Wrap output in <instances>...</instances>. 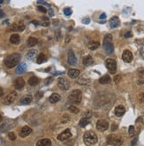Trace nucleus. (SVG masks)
<instances>
[{"mask_svg": "<svg viewBox=\"0 0 144 146\" xmlns=\"http://www.w3.org/2000/svg\"><path fill=\"white\" fill-rule=\"evenodd\" d=\"M20 60V55L19 53H12L5 58V64L6 67L8 68H13L19 64Z\"/></svg>", "mask_w": 144, "mask_h": 146, "instance_id": "1", "label": "nucleus"}, {"mask_svg": "<svg viewBox=\"0 0 144 146\" xmlns=\"http://www.w3.org/2000/svg\"><path fill=\"white\" fill-rule=\"evenodd\" d=\"M83 141L87 146H92L97 143L98 139L96 135L93 131H87L83 136Z\"/></svg>", "mask_w": 144, "mask_h": 146, "instance_id": "2", "label": "nucleus"}, {"mask_svg": "<svg viewBox=\"0 0 144 146\" xmlns=\"http://www.w3.org/2000/svg\"><path fill=\"white\" fill-rule=\"evenodd\" d=\"M103 49L107 54H111L113 52L112 36L110 34H107L103 38Z\"/></svg>", "mask_w": 144, "mask_h": 146, "instance_id": "3", "label": "nucleus"}, {"mask_svg": "<svg viewBox=\"0 0 144 146\" xmlns=\"http://www.w3.org/2000/svg\"><path fill=\"white\" fill-rule=\"evenodd\" d=\"M81 98H82V92L80 90H72L70 94H69L68 99L72 104L77 105L81 102Z\"/></svg>", "mask_w": 144, "mask_h": 146, "instance_id": "4", "label": "nucleus"}, {"mask_svg": "<svg viewBox=\"0 0 144 146\" xmlns=\"http://www.w3.org/2000/svg\"><path fill=\"white\" fill-rule=\"evenodd\" d=\"M105 66L110 73H115L117 71V62L113 58H107L105 60Z\"/></svg>", "mask_w": 144, "mask_h": 146, "instance_id": "5", "label": "nucleus"}, {"mask_svg": "<svg viewBox=\"0 0 144 146\" xmlns=\"http://www.w3.org/2000/svg\"><path fill=\"white\" fill-rule=\"evenodd\" d=\"M108 144H111L113 146H121L123 144V140L119 136L110 135V136H108Z\"/></svg>", "mask_w": 144, "mask_h": 146, "instance_id": "6", "label": "nucleus"}, {"mask_svg": "<svg viewBox=\"0 0 144 146\" xmlns=\"http://www.w3.org/2000/svg\"><path fill=\"white\" fill-rule=\"evenodd\" d=\"M16 97H17V93L15 92V91H12V92H10L9 94H7L4 97L2 102L4 105H11L12 103L14 102Z\"/></svg>", "mask_w": 144, "mask_h": 146, "instance_id": "7", "label": "nucleus"}, {"mask_svg": "<svg viewBox=\"0 0 144 146\" xmlns=\"http://www.w3.org/2000/svg\"><path fill=\"white\" fill-rule=\"evenodd\" d=\"M72 137V132L70 129H66V130H64L63 132H61L60 134L58 136V140L61 142H65L66 140H68Z\"/></svg>", "mask_w": 144, "mask_h": 146, "instance_id": "8", "label": "nucleus"}, {"mask_svg": "<svg viewBox=\"0 0 144 146\" xmlns=\"http://www.w3.org/2000/svg\"><path fill=\"white\" fill-rule=\"evenodd\" d=\"M109 128V122L105 119H99L96 122V128L101 132L106 131Z\"/></svg>", "mask_w": 144, "mask_h": 146, "instance_id": "9", "label": "nucleus"}, {"mask_svg": "<svg viewBox=\"0 0 144 146\" xmlns=\"http://www.w3.org/2000/svg\"><path fill=\"white\" fill-rule=\"evenodd\" d=\"M58 85L62 90H67L69 89V82L66 78H59L58 81Z\"/></svg>", "mask_w": 144, "mask_h": 146, "instance_id": "10", "label": "nucleus"}, {"mask_svg": "<svg viewBox=\"0 0 144 146\" xmlns=\"http://www.w3.org/2000/svg\"><path fill=\"white\" fill-rule=\"evenodd\" d=\"M25 29V25L22 22H15L10 26V30L12 31H23Z\"/></svg>", "mask_w": 144, "mask_h": 146, "instance_id": "11", "label": "nucleus"}, {"mask_svg": "<svg viewBox=\"0 0 144 146\" xmlns=\"http://www.w3.org/2000/svg\"><path fill=\"white\" fill-rule=\"evenodd\" d=\"M67 60H68V63L70 65H76L77 64V58H76L75 54L73 52V50H69L68 54H67Z\"/></svg>", "mask_w": 144, "mask_h": 146, "instance_id": "12", "label": "nucleus"}, {"mask_svg": "<svg viewBox=\"0 0 144 146\" xmlns=\"http://www.w3.org/2000/svg\"><path fill=\"white\" fill-rule=\"evenodd\" d=\"M31 133H32L31 128H29L28 126H24L21 129H20V136L22 137V138H24V137H27V136H29Z\"/></svg>", "mask_w": 144, "mask_h": 146, "instance_id": "13", "label": "nucleus"}, {"mask_svg": "<svg viewBox=\"0 0 144 146\" xmlns=\"http://www.w3.org/2000/svg\"><path fill=\"white\" fill-rule=\"evenodd\" d=\"M122 58L125 62L130 63L133 60V53L130 51H128V50H126V51H124V52L122 54Z\"/></svg>", "mask_w": 144, "mask_h": 146, "instance_id": "14", "label": "nucleus"}, {"mask_svg": "<svg viewBox=\"0 0 144 146\" xmlns=\"http://www.w3.org/2000/svg\"><path fill=\"white\" fill-rule=\"evenodd\" d=\"M25 86V81L22 78H17L14 81V88L16 90H20L21 89H23Z\"/></svg>", "mask_w": 144, "mask_h": 146, "instance_id": "15", "label": "nucleus"}, {"mask_svg": "<svg viewBox=\"0 0 144 146\" xmlns=\"http://www.w3.org/2000/svg\"><path fill=\"white\" fill-rule=\"evenodd\" d=\"M125 112H126V109H125V107L123 105H118L114 110V113L117 117L123 116L125 114Z\"/></svg>", "mask_w": 144, "mask_h": 146, "instance_id": "16", "label": "nucleus"}, {"mask_svg": "<svg viewBox=\"0 0 144 146\" xmlns=\"http://www.w3.org/2000/svg\"><path fill=\"white\" fill-rule=\"evenodd\" d=\"M36 56H37V51L32 49V50H29V51H27V55H26V58H27L28 60H34V58H36Z\"/></svg>", "mask_w": 144, "mask_h": 146, "instance_id": "17", "label": "nucleus"}, {"mask_svg": "<svg viewBox=\"0 0 144 146\" xmlns=\"http://www.w3.org/2000/svg\"><path fill=\"white\" fill-rule=\"evenodd\" d=\"M26 70H27V65H26V63H20L16 67V71L15 72H16L17 74H22L23 73H25Z\"/></svg>", "mask_w": 144, "mask_h": 146, "instance_id": "18", "label": "nucleus"}, {"mask_svg": "<svg viewBox=\"0 0 144 146\" xmlns=\"http://www.w3.org/2000/svg\"><path fill=\"white\" fill-rule=\"evenodd\" d=\"M109 22H110V26L111 28H115V27H119V24H120L119 19L118 17H116V16H114V17L111 18Z\"/></svg>", "mask_w": 144, "mask_h": 146, "instance_id": "19", "label": "nucleus"}, {"mask_svg": "<svg viewBox=\"0 0 144 146\" xmlns=\"http://www.w3.org/2000/svg\"><path fill=\"white\" fill-rule=\"evenodd\" d=\"M36 146H51V141L48 138L41 139L36 143Z\"/></svg>", "mask_w": 144, "mask_h": 146, "instance_id": "20", "label": "nucleus"}, {"mask_svg": "<svg viewBox=\"0 0 144 146\" xmlns=\"http://www.w3.org/2000/svg\"><path fill=\"white\" fill-rule=\"evenodd\" d=\"M40 82V79L36 76H32L28 79V84L32 87H34V86L38 85Z\"/></svg>", "mask_w": 144, "mask_h": 146, "instance_id": "21", "label": "nucleus"}, {"mask_svg": "<svg viewBox=\"0 0 144 146\" xmlns=\"http://www.w3.org/2000/svg\"><path fill=\"white\" fill-rule=\"evenodd\" d=\"M80 75V70L78 69H70L68 71V76L72 79H75Z\"/></svg>", "mask_w": 144, "mask_h": 146, "instance_id": "22", "label": "nucleus"}, {"mask_svg": "<svg viewBox=\"0 0 144 146\" xmlns=\"http://www.w3.org/2000/svg\"><path fill=\"white\" fill-rule=\"evenodd\" d=\"M20 42V37L18 34H13L10 37V43L12 44H19Z\"/></svg>", "mask_w": 144, "mask_h": 146, "instance_id": "23", "label": "nucleus"}, {"mask_svg": "<svg viewBox=\"0 0 144 146\" xmlns=\"http://www.w3.org/2000/svg\"><path fill=\"white\" fill-rule=\"evenodd\" d=\"M60 100V96L59 95V94H57V93H53L51 97H49V101L51 104H56V103H58Z\"/></svg>", "mask_w": 144, "mask_h": 146, "instance_id": "24", "label": "nucleus"}, {"mask_svg": "<svg viewBox=\"0 0 144 146\" xmlns=\"http://www.w3.org/2000/svg\"><path fill=\"white\" fill-rule=\"evenodd\" d=\"M93 63H94V60H93V58L90 55H87V56L84 58V59H83V64H84L86 66H91Z\"/></svg>", "mask_w": 144, "mask_h": 146, "instance_id": "25", "label": "nucleus"}, {"mask_svg": "<svg viewBox=\"0 0 144 146\" xmlns=\"http://www.w3.org/2000/svg\"><path fill=\"white\" fill-rule=\"evenodd\" d=\"M37 43H38V40L35 37H29L27 41V45L28 47H34V45H36Z\"/></svg>", "mask_w": 144, "mask_h": 146, "instance_id": "26", "label": "nucleus"}, {"mask_svg": "<svg viewBox=\"0 0 144 146\" xmlns=\"http://www.w3.org/2000/svg\"><path fill=\"white\" fill-rule=\"evenodd\" d=\"M99 45H100V44H99L98 42L92 41V42H89V43H88V47L89 48V50H91V51H95V50H96V49L99 47Z\"/></svg>", "mask_w": 144, "mask_h": 146, "instance_id": "27", "label": "nucleus"}, {"mask_svg": "<svg viewBox=\"0 0 144 146\" xmlns=\"http://www.w3.org/2000/svg\"><path fill=\"white\" fill-rule=\"evenodd\" d=\"M110 75H108V74H105V75L102 76V77L99 79V82L101 84H106V83H110Z\"/></svg>", "mask_w": 144, "mask_h": 146, "instance_id": "28", "label": "nucleus"}, {"mask_svg": "<svg viewBox=\"0 0 144 146\" xmlns=\"http://www.w3.org/2000/svg\"><path fill=\"white\" fill-rule=\"evenodd\" d=\"M20 102L22 105H28L32 102V97L30 96H25V97H21Z\"/></svg>", "mask_w": 144, "mask_h": 146, "instance_id": "29", "label": "nucleus"}, {"mask_svg": "<svg viewBox=\"0 0 144 146\" xmlns=\"http://www.w3.org/2000/svg\"><path fill=\"white\" fill-rule=\"evenodd\" d=\"M46 60H47V57L45 56V54H43V53H40L39 56L37 57V58H36L37 64L43 63V62H45Z\"/></svg>", "mask_w": 144, "mask_h": 146, "instance_id": "30", "label": "nucleus"}, {"mask_svg": "<svg viewBox=\"0 0 144 146\" xmlns=\"http://www.w3.org/2000/svg\"><path fill=\"white\" fill-rule=\"evenodd\" d=\"M89 122H90L89 119L83 118V119H81V120H80V123H79V125H80V127H81V128H85L87 125L89 124Z\"/></svg>", "mask_w": 144, "mask_h": 146, "instance_id": "31", "label": "nucleus"}, {"mask_svg": "<svg viewBox=\"0 0 144 146\" xmlns=\"http://www.w3.org/2000/svg\"><path fill=\"white\" fill-rule=\"evenodd\" d=\"M68 110H69V112H71L72 113H75V114L79 113V112H80V110H79L76 106H74V105H71V106H69Z\"/></svg>", "mask_w": 144, "mask_h": 146, "instance_id": "32", "label": "nucleus"}, {"mask_svg": "<svg viewBox=\"0 0 144 146\" xmlns=\"http://www.w3.org/2000/svg\"><path fill=\"white\" fill-rule=\"evenodd\" d=\"M70 120V117L68 116V114H64L63 116L61 117V119H60V122L61 123H66V122H68Z\"/></svg>", "mask_w": 144, "mask_h": 146, "instance_id": "33", "label": "nucleus"}, {"mask_svg": "<svg viewBox=\"0 0 144 146\" xmlns=\"http://www.w3.org/2000/svg\"><path fill=\"white\" fill-rule=\"evenodd\" d=\"M8 137H9V139H10L11 141H14V140H16V135H15L13 132H10V133L8 134Z\"/></svg>", "mask_w": 144, "mask_h": 146, "instance_id": "34", "label": "nucleus"}, {"mask_svg": "<svg viewBox=\"0 0 144 146\" xmlns=\"http://www.w3.org/2000/svg\"><path fill=\"white\" fill-rule=\"evenodd\" d=\"M72 10L70 8H66V9H64V13L66 15V16H70L72 14Z\"/></svg>", "mask_w": 144, "mask_h": 146, "instance_id": "35", "label": "nucleus"}, {"mask_svg": "<svg viewBox=\"0 0 144 146\" xmlns=\"http://www.w3.org/2000/svg\"><path fill=\"white\" fill-rule=\"evenodd\" d=\"M88 82H89L88 80H84V79H82V78H81V80H79L77 82L80 83V84H81V85H85V84H87Z\"/></svg>", "mask_w": 144, "mask_h": 146, "instance_id": "36", "label": "nucleus"}, {"mask_svg": "<svg viewBox=\"0 0 144 146\" xmlns=\"http://www.w3.org/2000/svg\"><path fill=\"white\" fill-rule=\"evenodd\" d=\"M128 133H129L130 136H133L134 133V126H130L129 129H128Z\"/></svg>", "mask_w": 144, "mask_h": 146, "instance_id": "37", "label": "nucleus"}, {"mask_svg": "<svg viewBox=\"0 0 144 146\" xmlns=\"http://www.w3.org/2000/svg\"><path fill=\"white\" fill-rule=\"evenodd\" d=\"M56 39L57 41H60V39H61V33L59 30L56 32Z\"/></svg>", "mask_w": 144, "mask_h": 146, "instance_id": "38", "label": "nucleus"}, {"mask_svg": "<svg viewBox=\"0 0 144 146\" xmlns=\"http://www.w3.org/2000/svg\"><path fill=\"white\" fill-rule=\"evenodd\" d=\"M52 80H53V78L52 77H48L46 79V80L44 81V83H45V84H47V85H48V84H49V83H51L52 82Z\"/></svg>", "mask_w": 144, "mask_h": 146, "instance_id": "39", "label": "nucleus"}, {"mask_svg": "<svg viewBox=\"0 0 144 146\" xmlns=\"http://www.w3.org/2000/svg\"><path fill=\"white\" fill-rule=\"evenodd\" d=\"M139 101L141 103H144V93H141L139 95Z\"/></svg>", "mask_w": 144, "mask_h": 146, "instance_id": "40", "label": "nucleus"}, {"mask_svg": "<svg viewBox=\"0 0 144 146\" xmlns=\"http://www.w3.org/2000/svg\"><path fill=\"white\" fill-rule=\"evenodd\" d=\"M37 9H38V11H40V12H44V13H45V12H47V10L45 9L43 6H41V5H40V6H38V7H37Z\"/></svg>", "mask_w": 144, "mask_h": 146, "instance_id": "41", "label": "nucleus"}, {"mask_svg": "<svg viewBox=\"0 0 144 146\" xmlns=\"http://www.w3.org/2000/svg\"><path fill=\"white\" fill-rule=\"evenodd\" d=\"M132 36H133V34H132V32L131 31H128L125 34V37H126V38H129V37H131Z\"/></svg>", "mask_w": 144, "mask_h": 146, "instance_id": "42", "label": "nucleus"}, {"mask_svg": "<svg viewBox=\"0 0 144 146\" xmlns=\"http://www.w3.org/2000/svg\"><path fill=\"white\" fill-rule=\"evenodd\" d=\"M89 21H90V19H89V18H84V19H82V22L84 24H88Z\"/></svg>", "mask_w": 144, "mask_h": 146, "instance_id": "43", "label": "nucleus"}, {"mask_svg": "<svg viewBox=\"0 0 144 146\" xmlns=\"http://www.w3.org/2000/svg\"><path fill=\"white\" fill-rule=\"evenodd\" d=\"M117 129H118V125H116V124L111 125V130H112V131H116Z\"/></svg>", "mask_w": 144, "mask_h": 146, "instance_id": "44", "label": "nucleus"}, {"mask_svg": "<svg viewBox=\"0 0 144 146\" xmlns=\"http://www.w3.org/2000/svg\"><path fill=\"white\" fill-rule=\"evenodd\" d=\"M48 13H49V16H51V17H52L54 15V12L52 11V9H51V8H50V10L48 11Z\"/></svg>", "mask_w": 144, "mask_h": 146, "instance_id": "45", "label": "nucleus"}, {"mask_svg": "<svg viewBox=\"0 0 144 146\" xmlns=\"http://www.w3.org/2000/svg\"><path fill=\"white\" fill-rule=\"evenodd\" d=\"M120 78H121V76L120 75H117L116 77H115V82L116 83H119V82Z\"/></svg>", "mask_w": 144, "mask_h": 146, "instance_id": "46", "label": "nucleus"}, {"mask_svg": "<svg viewBox=\"0 0 144 146\" xmlns=\"http://www.w3.org/2000/svg\"><path fill=\"white\" fill-rule=\"evenodd\" d=\"M89 117H91V112H87L85 114V118H87V119H88Z\"/></svg>", "mask_w": 144, "mask_h": 146, "instance_id": "47", "label": "nucleus"}, {"mask_svg": "<svg viewBox=\"0 0 144 146\" xmlns=\"http://www.w3.org/2000/svg\"><path fill=\"white\" fill-rule=\"evenodd\" d=\"M37 3H38V4H42V5H49L50 6V5L47 2H43V1H37Z\"/></svg>", "mask_w": 144, "mask_h": 146, "instance_id": "48", "label": "nucleus"}, {"mask_svg": "<svg viewBox=\"0 0 144 146\" xmlns=\"http://www.w3.org/2000/svg\"><path fill=\"white\" fill-rule=\"evenodd\" d=\"M3 96H4V90L2 88H0V97H3Z\"/></svg>", "mask_w": 144, "mask_h": 146, "instance_id": "49", "label": "nucleus"}, {"mask_svg": "<svg viewBox=\"0 0 144 146\" xmlns=\"http://www.w3.org/2000/svg\"><path fill=\"white\" fill-rule=\"evenodd\" d=\"M99 18H100V19H105V18H106V14H105V13H102V14L100 15V17H99Z\"/></svg>", "mask_w": 144, "mask_h": 146, "instance_id": "50", "label": "nucleus"}, {"mask_svg": "<svg viewBox=\"0 0 144 146\" xmlns=\"http://www.w3.org/2000/svg\"><path fill=\"white\" fill-rule=\"evenodd\" d=\"M4 15H5V13H4V12H3L2 10H0V18L4 17Z\"/></svg>", "mask_w": 144, "mask_h": 146, "instance_id": "51", "label": "nucleus"}, {"mask_svg": "<svg viewBox=\"0 0 144 146\" xmlns=\"http://www.w3.org/2000/svg\"><path fill=\"white\" fill-rule=\"evenodd\" d=\"M136 141H137V139H135V140H134V141H133V146L135 145V144H136Z\"/></svg>", "mask_w": 144, "mask_h": 146, "instance_id": "52", "label": "nucleus"}, {"mask_svg": "<svg viewBox=\"0 0 144 146\" xmlns=\"http://www.w3.org/2000/svg\"><path fill=\"white\" fill-rule=\"evenodd\" d=\"M2 120H3V118L2 116H1V114H0V122H2Z\"/></svg>", "mask_w": 144, "mask_h": 146, "instance_id": "53", "label": "nucleus"}, {"mask_svg": "<svg viewBox=\"0 0 144 146\" xmlns=\"http://www.w3.org/2000/svg\"><path fill=\"white\" fill-rule=\"evenodd\" d=\"M3 3V0H0V4H2Z\"/></svg>", "mask_w": 144, "mask_h": 146, "instance_id": "54", "label": "nucleus"}]
</instances>
